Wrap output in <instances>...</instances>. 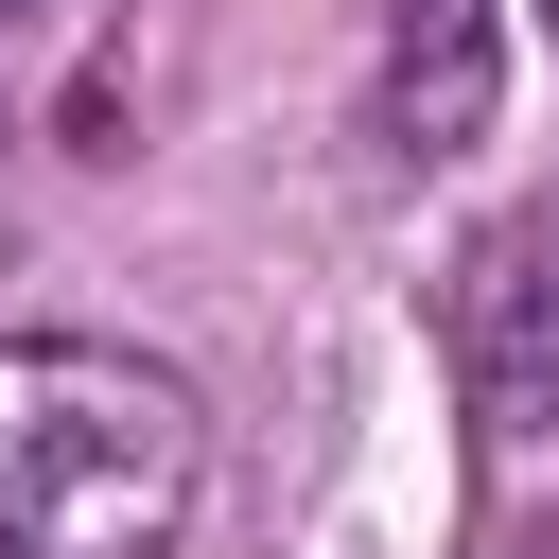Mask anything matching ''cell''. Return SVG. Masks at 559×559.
<instances>
[{"instance_id": "obj_1", "label": "cell", "mask_w": 559, "mask_h": 559, "mask_svg": "<svg viewBox=\"0 0 559 559\" xmlns=\"http://www.w3.org/2000/svg\"><path fill=\"white\" fill-rule=\"evenodd\" d=\"M210 402L122 332H0V559H175Z\"/></svg>"}, {"instance_id": "obj_2", "label": "cell", "mask_w": 559, "mask_h": 559, "mask_svg": "<svg viewBox=\"0 0 559 559\" xmlns=\"http://www.w3.org/2000/svg\"><path fill=\"white\" fill-rule=\"evenodd\" d=\"M454 384H472L489 472H542L559 454V210H507L454 262Z\"/></svg>"}, {"instance_id": "obj_3", "label": "cell", "mask_w": 559, "mask_h": 559, "mask_svg": "<svg viewBox=\"0 0 559 559\" xmlns=\"http://www.w3.org/2000/svg\"><path fill=\"white\" fill-rule=\"evenodd\" d=\"M489 122V0H384V140L454 157Z\"/></svg>"}, {"instance_id": "obj_4", "label": "cell", "mask_w": 559, "mask_h": 559, "mask_svg": "<svg viewBox=\"0 0 559 559\" xmlns=\"http://www.w3.org/2000/svg\"><path fill=\"white\" fill-rule=\"evenodd\" d=\"M507 559H559V524H507Z\"/></svg>"}, {"instance_id": "obj_5", "label": "cell", "mask_w": 559, "mask_h": 559, "mask_svg": "<svg viewBox=\"0 0 559 559\" xmlns=\"http://www.w3.org/2000/svg\"><path fill=\"white\" fill-rule=\"evenodd\" d=\"M35 17H52V0H0V35H35Z\"/></svg>"}, {"instance_id": "obj_6", "label": "cell", "mask_w": 559, "mask_h": 559, "mask_svg": "<svg viewBox=\"0 0 559 559\" xmlns=\"http://www.w3.org/2000/svg\"><path fill=\"white\" fill-rule=\"evenodd\" d=\"M0 227H17V175H0Z\"/></svg>"}, {"instance_id": "obj_7", "label": "cell", "mask_w": 559, "mask_h": 559, "mask_svg": "<svg viewBox=\"0 0 559 559\" xmlns=\"http://www.w3.org/2000/svg\"><path fill=\"white\" fill-rule=\"evenodd\" d=\"M542 17H559V0H542Z\"/></svg>"}]
</instances>
